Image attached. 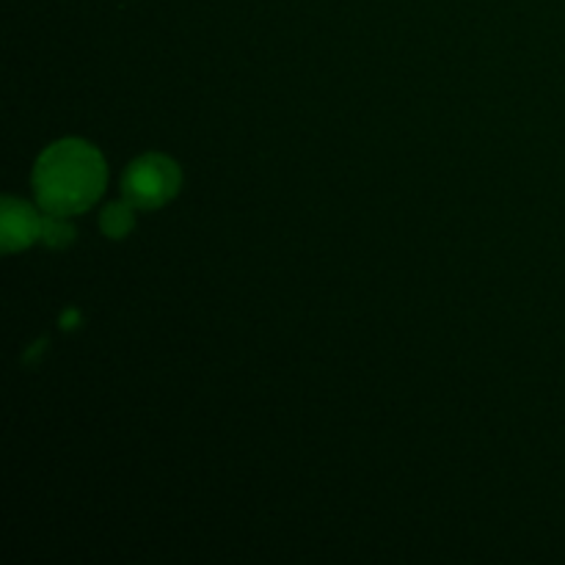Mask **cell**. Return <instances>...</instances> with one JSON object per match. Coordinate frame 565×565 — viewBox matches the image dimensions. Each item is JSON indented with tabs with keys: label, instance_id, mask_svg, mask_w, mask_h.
Wrapping results in <instances>:
<instances>
[{
	"label": "cell",
	"instance_id": "277c9868",
	"mask_svg": "<svg viewBox=\"0 0 565 565\" xmlns=\"http://www.w3.org/2000/svg\"><path fill=\"white\" fill-rule=\"evenodd\" d=\"M132 204L127 202H116V204H108L103 213V218H99V224H103V232L108 237H121L127 235V232L132 230Z\"/></svg>",
	"mask_w": 565,
	"mask_h": 565
},
{
	"label": "cell",
	"instance_id": "6da1fadb",
	"mask_svg": "<svg viewBox=\"0 0 565 565\" xmlns=\"http://www.w3.org/2000/svg\"><path fill=\"white\" fill-rule=\"evenodd\" d=\"M105 180L108 171L97 147L81 138H64L39 154L33 169V193L44 213L70 218L103 196Z\"/></svg>",
	"mask_w": 565,
	"mask_h": 565
},
{
	"label": "cell",
	"instance_id": "7a4b0ae2",
	"mask_svg": "<svg viewBox=\"0 0 565 565\" xmlns=\"http://www.w3.org/2000/svg\"><path fill=\"white\" fill-rule=\"evenodd\" d=\"M180 191V166L166 154H143L132 160L121 177V196L136 210L163 207Z\"/></svg>",
	"mask_w": 565,
	"mask_h": 565
},
{
	"label": "cell",
	"instance_id": "5b68a950",
	"mask_svg": "<svg viewBox=\"0 0 565 565\" xmlns=\"http://www.w3.org/2000/svg\"><path fill=\"white\" fill-rule=\"evenodd\" d=\"M66 218L61 215L44 213V226H42V241L50 246H66L72 241V226L64 224Z\"/></svg>",
	"mask_w": 565,
	"mask_h": 565
},
{
	"label": "cell",
	"instance_id": "3957f363",
	"mask_svg": "<svg viewBox=\"0 0 565 565\" xmlns=\"http://www.w3.org/2000/svg\"><path fill=\"white\" fill-rule=\"evenodd\" d=\"M44 218L33 213L31 204L20 202V199H3V210H0V241H3V252H17V248L31 246L33 241L42 237Z\"/></svg>",
	"mask_w": 565,
	"mask_h": 565
}]
</instances>
